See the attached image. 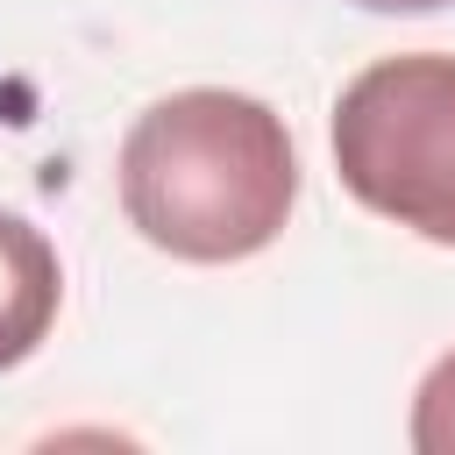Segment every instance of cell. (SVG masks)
Wrapping results in <instances>:
<instances>
[{
    "label": "cell",
    "instance_id": "obj_1",
    "mask_svg": "<svg viewBox=\"0 0 455 455\" xmlns=\"http://www.w3.org/2000/svg\"><path fill=\"white\" fill-rule=\"evenodd\" d=\"M299 199L284 121L228 85H192L135 114L121 142V213L178 263H242L270 249Z\"/></svg>",
    "mask_w": 455,
    "mask_h": 455
},
{
    "label": "cell",
    "instance_id": "obj_2",
    "mask_svg": "<svg viewBox=\"0 0 455 455\" xmlns=\"http://www.w3.org/2000/svg\"><path fill=\"white\" fill-rule=\"evenodd\" d=\"M334 171L370 213L455 249V57L405 50L355 71L334 100Z\"/></svg>",
    "mask_w": 455,
    "mask_h": 455
},
{
    "label": "cell",
    "instance_id": "obj_3",
    "mask_svg": "<svg viewBox=\"0 0 455 455\" xmlns=\"http://www.w3.org/2000/svg\"><path fill=\"white\" fill-rule=\"evenodd\" d=\"M57 306H64V270L50 235L28 228L21 213H0V370L43 348V334L57 327Z\"/></svg>",
    "mask_w": 455,
    "mask_h": 455
},
{
    "label": "cell",
    "instance_id": "obj_4",
    "mask_svg": "<svg viewBox=\"0 0 455 455\" xmlns=\"http://www.w3.org/2000/svg\"><path fill=\"white\" fill-rule=\"evenodd\" d=\"M412 448L419 455H455V348L412 391Z\"/></svg>",
    "mask_w": 455,
    "mask_h": 455
},
{
    "label": "cell",
    "instance_id": "obj_5",
    "mask_svg": "<svg viewBox=\"0 0 455 455\" xmlns=\"http://www.w3.org/2000/svg\"><path fill=\"white\" fill-rule=\"evenodd\" d=\"M355 7H370V14H434L448 0H355Z\"/></svg>",
    "mask_w": 455,
    "mask_h": 455
}]
</instances>
